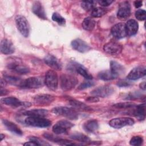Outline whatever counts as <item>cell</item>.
I'll use <instances>...</instances> for the list:
<instances>
[{"label":"cell","instance_id":"31","mask_svg":"<svg viewBox=\"0 0 146 146\" xmlns=\"http://www.w3.org/2000/svg\"><path fill=\"white\" fill-rule=\"evenodd\" d=\"M100 79L103 80H111L116 78V77L112 74L110 70H104L99 72L98 75Z\"/></svg>","mask_w":146,"mask_h":146},{"label":"cell","instance_id":"11","mask_svg":"<svg viewBox=\"0 0 146 146\" xmlns=\"http://www.w3.org/2000/svg\"><path fill=\"white\" fill-rule=\"evenodd\" d=\"M123 49L122 45L118 42L111 41L106 43L103 46L104 51L110 55H116L121 53Z\"/></svg>","mask_w":146,"mask_h":146},{"label":"cell","instance_id":"15","mask_svg":"<svg viewBox=\"0 0 146 146\" xmlns=\"http://www.w3.org/2000/svg\"><path fill=\"white\" fill-rule=\"evenodd\" d=\"M113 36L116 39H121L125 38L127 35L125 23H118L113 25L111 30Z\"/></svg>","mask_w":146,"mask_h":146},{"label":"cell","instance_id":"39","mask_svg":"<svg viewBox=\"0 0 146 146\" xmlns=\"http://www.w3.org/2000/svg\"><path fill=\"white\" fill-rule=\"evenodd\" d=\"M29 140L34 141V143H35L37 145H49L50 144L47 143H46L45 141H44L43 140H42V139H40L39 137H37L36 136H30L29 138Z\"/></svg>","mask_w":146,"mask_h":146},{"label":"cell","instance_id":"10","mask_svg":"<svg viewBox=\"0 0 146 146\" xmlns=\"http://www.w3.org/2000/svg\"><path fill=\"white\" fill-rule=\"evenodd\" d=\"M55 100L54 96L49 94H38L34 96L33 102L34 104L39 106H48Z\"/></svg>","mask_w":146,"mask_h":146},{"label":"cell","instance_id":"27","mask_svg":"<svg viewBox=\"0 0 146 146\" xmlns=\"http://www.w3.org/2000/svg\"><path fill=\"white\" fill-rule=\"evenodd\" d=\"M25 115H27L28 116H39V117H45L48 114V111L44 109H34L30 111H26L23 112Z\"/></svg>","mask_w":146,"mask_h":146},{"label":"cell","instance_id":"5","mask_svg":"<svg viewBox=\"0 0 146 146\" xmlns=\"http://www.w3.org/2000/svg\"><path fill=\"white\" fill-rule=\"evenodd\" d=\"M15 21L19 33L24 37H28L30 33V26L27 19L23 15H18L15 17Z\"/></svg>","mask_w":146,"mask_h":146},{"label":"cell","instance_id":"43","mask_svg":"<svg viewBox=\"0 0 146 146\" xmlns=\"http://www.w3.org/2000/svg\"><path fill=\"white\" fill-rule=\"evenodd\" d=\"M99 4L103 7H106L110 6L112 3L113 2V1L112 0H100L98 1Z\"/></svg>","mask_w":146,"mask_h":146},{"label":"cell","instance_id":"26","mask_svg":"<svg viewBox=\"0 0 146 146\" xmlns=\"http://www.w3.org/2000/svg\"><path fill=\"white\" fill-rule=\"evenodd\" d=\"M84 130L88 132L92 133L96 131L99 128V124L96 120H89L83 125Z\"/></svg>","mask_w":146,"mask_h":146},{"label":"cell","instance_id":"32","mask_svg":"<svg viewBox=\"0 0 146 146\" xmlns=\"http://www.w3.org/2000/svg\"><path fill=\"white\" fill-rule=\"evenodd\" d=\"M70 137L74 140H76V141H78L79 142H82V143L91 142L90 138L87 136H86L84 134L80 133H78V132L72 134L70 136Z\"/></svg>","mask_w":146,"mask_h":146},{"label":"cell","instance_id":"45","mask_svg":"<svg viewBox=\"0 0 146 146\" xmlns=\"http://www.w3.org/2000/svg\"><path fill=\"white\" fill-rule=\"evenodd\" d=\"M143 2L141 1H135L133 2V5L136 8H139L142 6Z\"/></svg>","mask_w":146,"mask_h":146},{"label":"cell","instance_id":"19","mask_svg":"<svg viewBox=\"0 0 146 146\" xmlns=\"http://www.w3.org/2000/svg\"><path fill=\"white\" fill-rule=\"evenodd\" d=\"M71 65V68H73L72 69L75 70L79 74L83 76L85 79L87 80H91L92 79L93 77L92 75L88 72L87 68L81 64L73 62Z\"/></svg>","mask_w":146,"mask_h":146},{"label":"cell","instance_id":"8","mask_svg":"<svg viewBox=\"0 0 146 146\" xmlns=\"http://www.w3.org/2000/svg\"><path fill=\"white\" fill-rule=\"evenodd\" d=\"M73 126L74 124L69 121L62 120L58 121L52 127V129L54 133L59 135L67 133V131L70 130Z\"/></svg>","mask_w":146,"mask_h":146},{"label":"cell","instance_id":"14","mask_svg":"<svg viewBox=\"0 0 146 146\" xmlns=\"http://www.w3.org/2000/svg\"><path fill=\"white\" fill-rule=\"evenodd\" d=\"M1 102L3 104L10 106L13 107H28L30 106V104H31L28 102H21L18 99L13 96L2 98L1 99Z\"/></svg>","mask_w":146,"mask_h":146},{"label":"cell","instance_id":"22","mask_svg":"<svg viewBox=\"0 0 146 146\" xmlns=\"http://www.w3.org/2000/svg\"><path fill=\"white\" fill-rule=\"evenodd\" d=\"M127 35L132 36L135 35L139 29V24L134 19L128 20L125 24Z\"/></svg>","mask_w":146,"mask_h":146},{"label":"cell","instance_id":"37","mask_svg":"<svg viewBox=\"0 0 146 146\" xmlns=\"http://www.w3.org/2000/svg\"><path fill=\"white\" fill-rule=\"evenodd\" d=\"M143 139L141 136H133L131 138V139L129 141V144L131 145H134V146H139L141 145L143 143Z\"/></svg>","mask_w":146,"mask_h":146},{"label":"cell","instance_id":"9","mask_svg":"<svg viewBox=\"0 0 146 146\" xmlns=\"http://www.w3.org/2000/svg\"><path fill=\"white\" fill-rule=\"evenodd\" d=\"M114 91V88L111 86L104 85L96 88L91 91V94L95 96L105 98L111 95Z\"/></svg>","mask_w":146,"mask_h":146},{"label":"cell","instance_id":"35","mask_svg":"<svg viewBox=\"0 0 146 146\" xmlns=\"http://www.w3.org/2000/svg\"><path fill=\"white\" fill-rule=\"evenodd\" d=\"M113 106L117 108L127 109V108H133L136 107V104L132 102H122V103H118L115 104H113Z\"/></svg>","mask_w":146,"mask_h":146},{"label":"cell","instance_id":"21","mask_svg":"<svg viewBox=\"0 0 146 146\" xmlns=\"http://www.w3.org/2000/svg\"><path fill=\"white\" fill-rule=\"evenodd\" d=\"M33 13L42 19H47V16L44 9V7L42 3L39 1H35L32 6Z\"/></svg>","mask_w":146,"mask_h":146},{"label":"cell","instance_id":"44","mask_svg":"<svg viewBox=\"0 0 146 146\" xmlns=\"http://www.w3.org/2000/svg\"><path fill=\"white\" fill-rule=\"evenodd\" d=\"M86 101L88 102H90V103H95V102H99V99L97 96H92L88 97L87 99H86Z\"/></svg>","mask_w":146,"mask_h":146},{"label":"cell","instance_id":"40","mask_svg":"<svg viewBox=\"0 0 146 146\" xmlns=\"http://www.w3.org/2000/svg\"><path fill=\"white\" fill-rule=\"evenodd\" d=\"M55 143H58L59 145H76V143H74L72 142V141L66 140V139H60L58 138L55 141Z\"/></svg>","mask_w":146,"mask_h":146},{"label":"cell","instance_id":"24","mask_svg":"<svg viewBox=\"0 0 146 146\" xmlns=\"http://www.w3.org/2000/svg\"><path fill=\"white\" fill-rule=\"evenodd\" d=\"M2 123L6 128L12 133L18 135H22L23 132L15 123L5 119H2Z\"/></svg>","mask_w":146,"mask_h":146},{"label":"cell","instance_id":"42","mask_svg":"<svg viewBox=\"0 0 146 146\" xmlns=\"http://www.w3.org/2000/svg\"><path fill=\"white\" fill-rule=\"evenodd\" d=\"M131 84V83L125 80H120L117 83V86L120 87H128Z\"/></svg>","mask_w":146,"mask_h":146},{"label":"cell","instance_id":"25","mask_svg":"<svg viewBox=\"0 0 146 146\" xmlns=\"http://www.w3.org/2000/svg\"><path fill=\"white\" fill-rule=\"evenodd\" d=\"M69 103L71 106V107L75 110L82 111H91L92 110L91 108L87 106L84 103L76 100H70L69 101Z\"/></svg>","mask_w":146,"mask_h":146},{"label":"cell","instance_id":"4","mask_svg":"<svg viewBox=\"0 0 146 146\" xmlns=\"http://www.w3.org/2000/svg\"><path fill=\"white\" fill-rule=\"evenodd\" d=\"M44 83L48 89L55 91L58 86V77L56 72L54 70H48L45 74Z\"/></svg>","mask_w":146,"mask_h":146},{"label":"cell","instance_id":"16","mask_svg":"<svg viewBox=\"0 0 146 146\" xmlns=\"http://www.w3.org/2000/svg\"><path fill=\"white\" fill-rule=\"evenodd\" d=\"M146 68L145 66H138L133 68L127 76V78L130 80H137L145 75Z\"/></svg>","mask_w":146,"mask_h":146},{"label":"cell","instance_id":"41","mask_svg":"<svg viewBox=\"0 0 146 146\" xmlns=\"http://www.w3.org/2000/svg\"><path fill=\"white\" fill-rule=\"evenodd\" d=\"M95 83L94 82L92 81H87V82H84L83 83H82L79 87H78V89L79 90H84L86 88H90L93 86H94Z\"/></svg>","mask_w":146,"mask_h":146},{"label":"cell","instance_id":"17","mask_svg":"<svg viewBox=\"0 0 146 146\" xmlns=\"http://www.w3.org/2000/svg\"><path fill=\"white\" fill-rule=\"evenodd\" d=\"M71 45L73 49L80 52H86L91 50V47L84 40L81 39L77 38L72 40Z\"/></svg>","mask_w":146,"mask_h":146},{"label":"cell","instance_id":"28","mask_svg":"<svg viewBox=\"0 0 146 146\" xmlns=\"http://www.w3.org/2000/svg\"><path fill=\"white\" fill-rule=\"evenodd\" d=\"M4 79L7 83L19 87H21V86L23 81V80H22L19 77L9 75H4Z\"/></svg>","mask_w":146,"mask_h":146},{"label":"cell","instance_id":"30","mask_svg":"<svg viewBox=\"0 0 146 146\" xmlns=\"http://www.w3.org/2000/svg\"><path fill=\"white\" fill-rule=\"evenodd\" d=\"M134 114L140 120H143L145 117V104H139L136 106V110H135Z\"/></svg>","mask_w":146,"mask_h":146},{"label":"cell","instance_id":"3","mask_svg":"<svg viewBox=\"0 0 146 146\" xmlns=\"http://www.w3.org/2000/svg\"><path fill=\"white\" fill-rule=\"evenodd\" d=\"M51 111L56 115L64 116L69 119L75 120L78 118V112L74 108L66 107H56L52 108Z\"/></svg>","mask_w":146,"mask_h":146},{"label":"cell","instance_id":"1","mask_svg":"<svg viewBox=\"0 0 146 146\" xmlns=\"http://www.w3.org/2000/svg\"><path fill=\"white\" fill-rule=\"evenodd\" d=\"M60 87L64 91L73 89L78 84V79L70 74H63L60 76Z\"/></svg>","mask_w":146,"mask_h":146},{"label":"cell","instance_id":"47","mask_svg":"<svg viewBox=\"0 0 146 146\" xmlns=\"http://www.w3.org/2000/svg\"><path fill=\"white\" fill-rule=\"evenodd\" d=\"M9 91L7 90H6V89H3V88H1V96H3V95H6L8 94Z\"/></svg>","mask_w":146,"mask_h":146},{"label":"cell","instance_id":"18","mask_svg":"<svg viewBox=\"0 0 146 146\" xmlns=\"http://www.w3.org/2000/svg\"><path fill=\"white\" fill-rule=\"evenodd\" d=\"M44 61L47 66L55 70L59 71L62 70V63L56 57L52 55H47L44 58Z\"/></svg>","mask_w":146,"mask_h":146},{"label":"cell","instance_id":"23","mask_svg":"<svg viewBox=\"0 0 146 146\" xmlns=\"http://www.w3.org/2000/svg\"><path fill=\"white\" fill-rule=\"evenodd\" d=\"M110 71L117 78L124 74L125 68L121 64L116 61L112 60L110 62Z\"/></svg>","mask_w":146,"mask_h":146},{"label":"cell","instance_id":"46","mask_svg":"<svg viewBox=\"0 0 146 146\" xmlns=\"http://www.w3.org/2000/svg\"><path fill=\"white\" fill-rule=\"evenodd\" d=\"M24 145H33V146H35V145H37V144L35 143H34V141H30V140H29V141H28V142H26V143H24V144H23Z\"/></svg>","mask_w":146,"mask_h":146},{"label":"cell","instance_id":"12","mask_svg":"<svg viewBox=\"0 0 146 146\" xmlns=\"http://www.w3.org/2000/svg\"><path fill=\"white\" fill-rule=\"evenodd\" d=\"M131 15V5L129 2L124 1L119 5L117 17L120 20L127 19Z\"/></svg>","mask_w":146,"mask_h":146},{"label":"cell","instance_id":"33","mask_svg":"<svg viewBox=\"0 0 146 146\" xmlns=\"http://www.w3.org/2000/svg\"><path fill=\"white\" fill-rule=\"evenodd\" d=\"M107 13V10L100 7H95L94 8L91 12V15L92 17L98 18L101 17L105 15Z\"/></svg>","mask_w":146,"mask_h":146},{"label":"cell","instance_id":"20","mask_svg":"<svg viewBox=\"0 0 146 146\" xmlns=\"http://www.w3.org/2000/svg\"><path fill=\"white\" fill-rule=\"evenodd\" d=\"M0 47L1 52L5 55L11 54L15 51L13 43L7 39H3L1 40Z\"/></svg>","mask_w":146,"mask_h":146},{"label":"cell","instance_id":"29","mask_svg":"<svg viewBox=\"0 0 146 146\" xmlns=\"http://www.w3.org/2000/svg\"><path fill=\"white\" fill-rule=\"evenodd\" d=\"M96 25L95 21L90 17H86L84 19L82 22V27L83 28L87 31H91L92 30Z\"/></svg>","mask_w":146,"mask_h":146},{"label":"cell","instance_id":"34","mask_svg":"<svg viewBox=\"0 0 146 146\" xmlns=\"http://www.w3.org/2000/svg\"><path fill=\"white\" fill-rule=\"evenodd\" d=\"M96 3V1H83L81 3V6L84 10L90 11L95 7Z\"/></svg>","mask_w":146,"mask_h":146},{"label":"cell","instance_id":"49","mask_svg":"<svg viewBox=\"0 0 146 146\" xmlns=\"http://www.w3.org/2000/svg\"><path fill=\"white\" fill-rule=\"evenodd\" d=\"M0 137H1V141H2L3 139V138H5V135L1 133L0 135Z\"/></svg>","mask_w":146,"mask_h":146},{"label":"cell","instance_id":"6","mask_svg":"<svg viewBox=\"0 0 146 146\" xmlns=\"http://www.w3.org/2000/svg\"><path fill=\"white\" fill-rule=\"evenodd\" d=\"M43 80L40 77H30L23 80L21 87L23 88H38L43 85Z\"/></svg>","mask_w":146,"mask_h":146},{"label":"cell","instance_id":"13","mask_svg":"<svg viewBox=\"0 0 146 146\" xmlns=\"http://www.w3.org/2000/svg\"><path fill=\"white\" fill-rule=\"evenodd\" d=\"M7 67L9 69L12 70L19 74L25 75L30 72V68L22 63L19 62L18 60H14L9 63L7 64Z\"/></svg>","mask_w":146,"mask_h":146},{"label":"cell","instance_id":"2","mask_svg":"<svg viewBox=\"0 0 146 146\" xmlns=\"http://www.w3.org/2000/svg\"><path fill=\"white\" fill-rule=\"evenodd\" d=\"M25 123L28 125L39 128L48 127L51 124V121L44 118V117L33 116L26 117L25 120Z\"/></svg>","mask_w":146,"mask_h":146},{"label":"cell","instance_id":"36","mask_svg":"<svg viewBox=\"0 0 146 146\" xmlns=\"http://www.w3.org/2000/svg\"><path fill=\"white\" fill-rule=\"evenodd\" d=\"M52 19L59 25H64L66 23L65 19L58 13H54L52 15Z\"/></svg>","mask_w":146,"mask_h":146},{"label":"cell","instance_id":"7","mask_svg":"<svg viewBox=\"0 0 146 146\" xmlns=\"http://www.w3.org/2000/svg\"><path fill=\"white\" fill-rule=\"evenodd\" d=\"M135 123L133 119L128 117H116L111 119L109 121V125L116 129L121 128L127 125H132Z\"/></svg>","mask_w":146,"mask_h":146},{"label":"cell","instance_id":"48","mask_svg":"<svg viewBox=\"0 0 146 146\" xmlns=\"http://www.w3.org/2000/svg\"><path fill=\"white\" fill-rule=\"evenodd\" d=\"M139 86H140V88H141L142 90H145V82H143L141 83H140Z\"/></svg>","mask_w":146,"mask_h":146},{"label":"cell","instance_id":"38","mask_svg":"<svg viewBox=\"0 0 146 146\" xmlns=\"http://www.w3.org/2000/svg\"><path fill=\"white\" fill-rule=\"evenodd\" d=\"M146 12L143 9H138L135 12V17L139 21H144L145 19Z\"/></svg>","mask_w":146,"mask_h":146}]
</instances>
